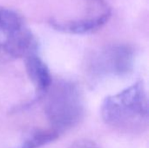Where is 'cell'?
Masks as SVG:
<instances>
[{
	"mask_svg": "<svg viewBox=\"0 0 149 148\" xmlns=\"http://www.w3.org/2000/svg\"><path fill=\"white\" fill-rule=\"evenodd\" d=\"M134 65V49L127 44L108 45L95 53L89 65L93 77H122L129 74Z\"/></svg>",
	"mask_w": 149,
	"mask_h": 148,
	"instance_id": "277c9868",
	"label": "cell"
},
{
	"mask_svg": "<svg viewBox=\"0 0 149 148\" xmlns=\"http://www.w3.org/2000/svg\"><path fill=\"white\" fill-rule=\"evenodd\" d=\"M36 51L37 40L23 17L11 9L0 7V61L25 57Z\"/></svg>",
	"mask_w": 149,
	"mask_h": 148,
	"instance_id": "3957f363",
	"label": "cell"
},
{
	"mask_svg": "<svg viewBox=\"0 0 149 148\" xmlns=\"http://www.w3.org/2000/svg\"><path fill=\"white\" fill-rule=\"evenodd\" d=\"M25 68L29 79L35 86L38 97L47 92L52 85V76L46 64L38 55V51L24 57Z\"/></svg>",
	"mask_w": 149,
	"mask_h": 148,
	"instance_id": "8992f818",
	"label": "cell"
},
{
	"mask_svg": "<svg viewBox=\"0 0 149 148\" xmlns=\"http://www.w3.org/2000/svg\"><path fill=\"white\" fill-rule=\"evenodd\" d=\"M45 113L59 133L76 126L83 117V97L79 87L68 81L57 83L50 91L45 102Z\"/></svg>",
	"mask_w": 149,
	"mask_h": 148,
	"instance_id": "7a4b0ae2",
	"label": "cell"
},
{
	"mask_svg": "<svg viewBox=\"0 0 149 148\" xmlns=\"http://www.w3.org/2000/svg\"><path fill=\"white\" fill-rule=\"evenodd\" d=\"M86 14L80 18L69 20L50 18L49 24L54 30L68 34L93 33L108 22L112 10L105 0H86Z\"/></svg>",
	"mask_w": 149,
	"mask_h": 148,
	"instance_id": "5b68a950",
	"label": "cell"
},
{
	"mask_svg": "<svg viewBox=\"0 0 149 148\" xmlns=\"http://www.w3.org/2000/svg\"><path fill=\"white\" fill-rule=\"evenodd\" d=\"M69 148H100L95 142L89 140H80L75 141Z\"/></svg>",
	"mask_w": 149,
	"mask_h": 148,
	"instance_id": "ba28073f",
	"label": "cell"
},
{
	"mask_svg": "<svg viewBox=\"0 0 149 148\" xmlns=\"http://www.w3.org/2000/svg\"><path fill=\"white\" fill-rule=\"evenodd\" d=\"M58 137V133L55 130H34L31 131L20 145L14 148H39L44 147Z\"/></svg>",
	"mask_w": 149,
	"mask_h": 148,
	"instance_id": "52a82bcc",
	"label": "cell"
},
{
	"mask_svg": "<svg viewBox=\"0 0 149 148\" xmlns=\"http://www.w3.org/2000/svg\"><path fill=\"white\" fill-rule=\"evenodd\" d=\"M101 116L107 125L116 129L143 130L148 122V99L143 83L139 81L118 94L106 98Z\"/></svg>",
	"mask_w": 149,
	"mask_h": 148,
	"instance_id": "6da1fadb",
	"label": "cell"
}]
</instances>
